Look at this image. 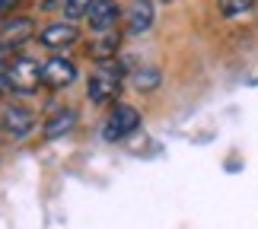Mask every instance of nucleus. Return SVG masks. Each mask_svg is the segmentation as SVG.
I'll return each mask as SVG.
<instances>
[{"label":"nucleus","instance_id":"nucleus-6","mask_svg":"<svg viewBox=\"0 0 258 229\" xmlns=\"http://www.w3.org/2000/svg\"><path fill=\"white\" fill-rule=\"evenodd\" d=\"M124 19V10L115 4V0H96L93 10H89V16H86V23L93 32L99 35H108V32H115V26Z\"/></svg>","mask_w":258,"mask_h":229},{"label":"nucleus","instance_id":"nucleus-9","mask_svg":"<svg viewBox=\"0 0 258 229\" xmlns=\"http://www.w3.org/2000/svg\"><path fill=\"white\" fill-rule=\"evenodd\" d=\"M32 32H35V26H32L29 16H10V19L0 23V45H4V48H16V45L29 42Z\"/></svg>","mask_w":258,"mask_h":229},{"label":"nucleus","instance_id":"nucleus-1","mask_svg":"<svg viewBox=\"0 0 258 229\" xmlns=\"http://www.w3.org/2000/svg\"><path fill=\"white\" fill-rule=\"evenodd\" d=\"M124 70L127 67L121 61H108V64H99L93 73H89V83H86V99L93 105H108L115 102L118 89L124 83Z\"/></svg>","mask_w":258,"mask_h":229},{"label":"nucleus","instance_id":"nucleus-2","mask_svg":"<svg viewBox=\"0 0 258 229\" xmlns=\"http://www.w3.org/2000/svg\"><path fill=\"white\" fill-rule=\"evenodd\" d=\"M42 67L45 64H38L35 57H29V54H19L10 61V89L19 96H32L38 86L45 83L42 80Z\"/></svg>","mask_w":258,"mask_h":229},{"label":"nucleus","instance_id":"nucleus-14","mask_svg":"<svg viewBox=\"0 0 258 229\" xmlns=\"http://www.w3.org/2000/svg\"><path fill=\"white\" fill-rule=\"evenodd\" d=\"M220 4V13L223 16H242V13H249V10L255 7V0H217Z\"/></svg>","mask_w":258,"mask_h":229},{"label":"nucleus","instance_id":"nucleus-10","mask_svg":"<svg viewBox=\"0 0 258 229\" xmlns=\"http://www.w3.org/2000/svg\"><path fill=\"white\" fill-rule=\"evenodd\" d=\"M74 127H77V112H74V108H64V112H57V115L48 118L45 127H42V134H45V140H57V137L71 134Z\"/></svg>","mask_w":258,"mask_h":229},{"label":"nucleus","instance_id":"nucleus-5","mask_svg":"<svg viewBox=\"0 0 258 229\" xmlns=\"http://www.w3.org/2000/svg\"><path fill=\"white\" fill-rule=\"evenodd\" d=\"M77 42H80V29H77V23H71V19L51 23L38 32V45L48 48V51H64V48H71Z\"/></svg>","mask_w":258,"mask_h":229},{"label":"nucleus","instance_id":"nucleus-7","mask_svg":"<svg viewBox=\"0 0 258 229\" xmlns=\"http://www.w3.org/2000/svg\"><path fill=\"white\" fill-rule=\"evenodd\" d=\"M42 80H45V86H51V89H67L77 80V64L71 57H64V54H54V57L45 61Z\"/></svg>","mask_w":258,"mask_h":229},{"label":"nucleus","instance_id":"nucleus-4","mask_svg":"<svg viewBox=\"0 0 258 229\" xmlns=\"http://www.w3.org/2000/svg\"><path fill=\"white\" fill-rule=\"evenodd\" d=\"M0 127H4V134H10L13 140H23L35 131V112L26 105H7L4 112H0Z\"/></svg>","mask_w":258,"mask_h":229},{"label":"nucleus","instance_id":"nucleus-15","mask_svg":"<svg viewBox=\"0 0 258 229\" xmlns=\"http://www.w3.org/2000/svg\"><path fill=\"white\" fill-rule=\"evenodd\" d=\"M0 93H13L10 89V64L0 61Z\"/></svg>","mask_w":258,"mask_h":229},{"label":"nucleus","instance_id":"nucleus-17","mask_svg":"<svg viewBox=\"0 0 258 229\" xmlns=\"http://www.w3.org/2000/svg\"><path fill=\"white\" fill-rule=\"evenodd\" d=\"M160 4H175V0H160Z\"/></svg>","mask_w":258,"mask_h":229},{"label":"nucleus","instance_id":"nucleus-13","mask_svg":"<svg viewBox=\"0 0 258 229\" xmlns=\"http://www.w3.org/2000/svg\"><path fill=\"white\" fill-rule=\"evenodd\" d=\"M93 4H96V0H64V16L71 19V23H77V19L89 16Z\"/></svg>","mask_w":258,"mask_h":229},{"label":"nucleus","instance_id":"nucleus-3","mask_svg":"<svg viewBox=\"0 0 258 229\" xmlns=\"http://www.w3.org/2000/svg\"><path fill=\"white\" fill-rule=\"evenodd\" d=\"M137 127H141V112H137L134 105H115L112 112H108L105 124H102V140L105 143H118L124 140V137H131Z\"/></svg>","mask_w":258,"mask_h":229},{"label":"nucleus","instance_id":"nucleus-16","mask_svg":"<svg viewBox=\"0 0 258 229\" xmlns=\"http://www.w3.org/2000/svg\"><path fill=\"white\" fill-rule=\"evenodd\" d=\"M13 4H19V0H0V13H7V10L13 7Z\"/></svg>","mask_w":258,"mask_h":229},{"label":"nucleus","instance_id":"nucleus-11","mask_svg":"<svg viewBox=\"0 0 258 229\" xmlns=\"http://www.w3.org/2000/svg\"><path fill=\"white\" fill-rule=\"evenodd\" d=\"M118 48H121V38H118V32H108V35H99L93 45H89V54L96 57V61H115V54H118Z\"/></svg>","mask_w":258,"mask_h":229},{"label":"nucleus","instance_id":"nucleus-12","mask_svg":"<svg viewBox=\"0 0 258 229\" xmlns=\"http://www.w3.org/2000/svg\"><path fill=\"white\" fill-rule=\"evenodd\" d=\"M160 83H163L160 67H137L131 73V86L137 93H153V89H160Z\"/></svg>","mask_w":258,"mask_h":229},{"label":"nucleus","instance_id":"nucleus-8","mask_svg":"<svg viewBox=\"0 0 258 229\" xmlns=\"http://www.w3.org/2000/svg\"><path fill=\"white\" fill-rule=\"evenodd\" d=\"M156 19V10H153V0H131L124 7V29L127 35H144L147 29L153 26Z\"/></svg>","mask_w":258,"mask_h":229}]
</instances>
